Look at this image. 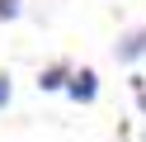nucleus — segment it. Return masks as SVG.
<instances>
[{
	"mask_svg": "<svg viewBox=\"0 0 146 142\" xmlns=\"http://www.w3.org/2000/svg\"><path fill=\"white\" fill-rule=\"evenodd\" d=\"M113 57H118V62H137V57H146V24H141V28H132V33H123V38H118V47H113Z\"/></svg>",
	"mask_w": 146,
	"mask_h": 142,
	"instance_id": "f03ea898",
	"label": "nucleus"
},
{
	"mask_svg": "<svg viewBox=\"0 0 146 142\" xmlns=\"http://www.w3.org/2000/svg\"><path fill=\"white\" fill-rule=\"evenodd\" d=\"M10 95H14V90H10V76H0V109L10 104Z\"/></svg>",
	"mask_w": 146,
	"mask_h": 142,
	"instance_id": "39448f33",
	"label": "nucleus"
},
{
	"mask_svg": "<svg viewBox=\"0 0 146 142\" xmlns=\"http://www.w3.org/2000/svg\"><path fill=\"white\" fill-rule=\"evenodd\" d=\"M66 76H71L66 66H47V71L38 76V90H61V85H66Z\"/></svg>",
	"mask_w": 146,
	"mask_h": 142,
	"instance_id": "7ed1b4c3",
	"label": "nucleus"
},
{
	"mask_svg": "<svg viewBox=\"0 0 146 142\" xmlns=\"http://www.w3.org/2000/svg\"><path fill=\"white\" fill-rule=\"evenodd\" d=\"M0 19H19V0H0Z\"/></svg>",
	"mask_w": 146,
	"mask_h": 142,
	"instance_id": "20e7f679",
	"label": "nucleus"
},
{
	"mask_svg": "<svg viewBox=\"0 0 146 142\" xmlns=\"http://www.w3.org/2000/svg\"><path fill=\"white\" fill-rule=\"evenodd\" d=\"M61 90H66L71 100H76V104H90V100H94V95H99V76L90 71V66H85V71H71Z\"/></svg>",
	"mask_w": 146,
	"mask_h": 142,
	"instance_id": "f257e3e1",
	"label": "nucleus"
}]
</instances>
